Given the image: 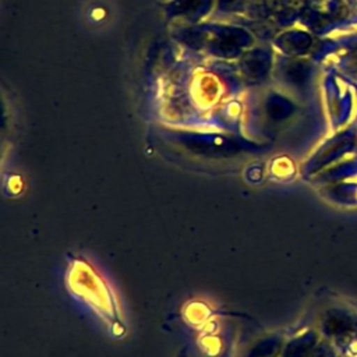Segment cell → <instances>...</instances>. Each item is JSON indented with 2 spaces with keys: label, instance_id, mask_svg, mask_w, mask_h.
<instances>
[{
  "label": "cell",
  "instance_id": "1",
  "mask_svg": "<svg viewBox=\"0 0 357 357\" xmlns=\"http://www.w3.org/2000/svg\"><path fill=\"white\" fill-rule=\"evenodd\" d=\"M275 353V340H259L248 353V357H271Z\"/></svg>",
  "mask_w": 357,
  "mask_h": 357
}]
</instances>
